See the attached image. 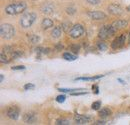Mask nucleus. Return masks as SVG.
I'll return each mask as SVG.
<instances>
[{
    "mask_svg": "<svg viewBox=\"0 0 130 125\" xmlns=\"http://www.w3.org/2000/svg\"><path fill=\"white\" fill-rule=\"evenodd\" d=\"M27 5L25 2H16V3H12L9 4L8 6L5 7V12L9 15H17L22 13L25 9H26Z\"/></svg>",
    "mask_w": 130,
    "mask_h": 125,
    "instance_id": "1",
    "label": "nucleus"
},
{
    "mask_svg": "<svg viewBox=\"0 0 130 125\" xmlns=\"http://www.w3.org/2000/svg\"><path fill=\"white\" fill-rule=\"evenodd\" d=\"M0 34H1V37L3 39L9 40V39L14 37V35H15V28L13 27V25H11L9 23H4L0 27Z\"/></svg>",
    "mask_w": 130,
    "mask_h": 125,
    "instance_id": "2",
    "label": "nucleus"
},
{
    "mask_svg": "<svg viewBox=\"0 0 130 125\" xmlns=\"http://www.w3.org/2000/svg\"><path fill=\"white\" fill-rule=\"evenodd\" d=\"M35 19H36V14L35 13H33V12L25 13L20 18V25L23 28H29L34 23Z\"/></svg>",
    "mask_w": 130,
    "mask_h": 125,
    "instance_id": "3",
    "label": "nucleus"
},
{
    "mask_svg": "<svg viewBox=\"0 0 130 125\" xmlns=\"http://www.w3.org/2000/svg\"><path fill=\"white\" fill-rule=\"evenodd\" d=\"M114 33H115V30L111 25H105V26H102L99 29L98 36H99L100 39H107L109 36H111Z\"/></svg>",
    "mask_w": 130,
    "mask_h": 125,
    "instance_id": "4",
    "label": "nucleus"
},
{
    "mask_svg": "<svg viewBox=\"0 0 130 125\" xmlns=\"http://www.w3.org/2000/svg\"><path fill=\"white\" fill-rule=\"evenodd\" d=\"M83 33H84V27L81 24H75L69 30V36L73 39H77V38L81 37Z\"/></svg>",
    "mask_w": 130,
    "mask_h": 125,
    "instance_id": "5",
    "label": "nucleus"
},
{
    "mask_svg": "<svg viewBox=\"0 0 130 125\" xmlns=\"http://www.w3.org/2000/svg\"><path fill=\"white\" fill-rule=\"evenodd\" d=\"M87 15L89 16L92 20H103V19H106V14L102 11H99V10H92V11H89L87 13Z\"/></svg>",
    "mask_w": 130,
    "mask_h": 125,
    "instance_id": "6",
    "label": "nucleus"
},
{
    "mask_svg": "<svg viewBox=\"0 0 130 125\" xmlns=\"http://www.w3.org/2000/svg\"><path fill=\"white\" fill-rule=\"evenodd\" d=\"M20 115V110L17 106H11L7 109V116L12 119V120H17Z\"/></svg>",
    "mask_w": 130,
    "mask_h": 125,
    "instance_id": "7",
    "label": "nucleus"
},
{
    "mask_svg": "<svg viewBox=\"0 0 130 125\" xmlns=\"http://www.w3.org/2000/svg\"><path fill=\"white\" fill-rule=\"evenodd\" d=\"M108 11H109V13H110V14H112V15H116V16L122 15V14H123V12H124L123 8H122L120 5L115 4V3L108 6Z\"/></svg>",
    "mask_w": 130,
    "mask_h": 125,
    "instance_id": "8",
    "label": "nucleus"
},
{
    "mask_svg": "<svg viewBox=\"0 0 130 125\" xmlns=\"http://www.w3.org/2000/svg\"><path fill=\"white\" fill-rule=\"evenodd\" d=\"M74 121L77 124H86L91 121V116L89 115H83V114H77L74 116Z\"/></svg>",
    "mask_w": 130,
    "mask_h": 125,
    "instance_id": "9",
    "label": "nucleus"
},
{
    "mask_svg": "<svg viewBox=\"0 0 130 125\" xmlns=\"http://www.w3.org/2000/svg\"><path fill=\"white\" fill-rule=\"evenodd\" d=\"M125 40H126V34H122L119 37L115 38L113 40V42H112V48L117 49L119 47L123 46L124 43H125Z\"/></svg>",
    "mask_w": 130,
    "mask_h": 125,
    "instance_id": "10",
    "label": "nucleus"
},
{
    "mask_svg": "<svg viewBox=\"0 0 130 125\" xmlns=\"http://www.w3.org/2000/svg\"><path fill=\"white\" fill-rule=\"evenodd\" d=\"M23 120L25 123L27 124H33L37 121V117H36V114L34 112H28V113H25L24 116H23Z\"/></svg>",
    "mask_w": 130,
    "mask_h": 125,
    "instance_id": "11",
    "label": "nucleus"
},
{
    "mask_svg": "<svg viewBox=\"0 0 130 125\" xmlns=\"http://www.w3.org/2000/svg\"><path fill=\"white\" fill-rule=\"evenodd\" d=\"M127 24H128V22H127L126 20H121V19H119V20L114 21L113 23L111 24V26L113 27V29L116 31V30H118V29H121V28L126 27Z\"/></svg>",
    "mask_w": 130,
    "mask_h": 125,
    "instance_id": "12",
    "label": "nucleus"
},
{
    "mask_svg": "<svg viewBox=\"0 0 130 125\" xmlns=\"http://www.w3.org/2000/svg\"><path fill=\"white\" fill-rule=\"evenodd\" d=\"M53 10H54V6L51 3H46L41 7V11L44 14H51L53 13Z\"/></svg>",
    "mask_w": 130,
    "mask_h": 125,
    "instance_id": "13",
    "label": "nucleus"
},
{
    "mask_svg": "<svg viewBox=\"0 0 130 125\" xmlns=\"http://www.w3.org/2000/svg\"><path fill=\"white\" fill-rule=\"evenodd\" d=\"M61 34H62V28L59 27V26L54 27L53 30L51 31V36H52V38H54V39L59 38V37L61 36Z\"/></svg>",
    "mask_w": 130,
    "mask_h": 125,
    "instance_id": "14",
    "label": "nucleus"
},
{
    "mask_svg": "<svg viewBox=\"0 0 130 125\" xmlns=\"http://www.w3.org/2000/svg\"><path fill=\"white\" fill-rule=\"evenodd\" d=\"M52 26H53V21L51 19H49V18H44L42 20V22H41V27L43 29H48Z\"/></svg>",
    "mask_w": 130,
    "mask_h": 125,
    "instance_id": "15",
    "label": "nucleus"
},
{
    "mask_svg": "<svg viewBox=\"0 0 130 125\" xmlns=\"http://www.w3.org/2000/svg\"><path fill=\"white\" fill-rule=\"evenodd\" d=\"M63 58L67 61H74L77 59V55H74V54L69 53V52H65L63 54Z\"/></svg>",
    "mask_w": 130,
    "mask_h": 125,
    "instance_id": "16",
    "label": "nucleus"
},
{
    "mask_svg": "<svg viewBox=\"0 0 130 125\" xmlns=\"http://www.w3.org/2000/svg\"><path fill=\"white\" fill-rule=\"evenodd\" d=\"M109 115H111V110L109 108H102L99 111V116L100 117L105 118V117H108Z\"/></svg>",
    "mask_w": 130,
    "mask_h": 125,
    "instance_id": "17",
    "label": "nucleus"
},
{
    "mask_svg": "<svg viewBox=\"0 0 130 125\" xmlns=\"http://www.w3.org/2000/svg\"><path fill=\"white\" fill-rule=\"evenodd\" d=\"M104 75H97V76H93V77H77L75 80H82V81H92V80H96V79L102 78Z\"/></svg>",
    "mask_w": 130,
    "mask_h": 125,
    "instance_id": "18",
    "label": "nucleus"
},
{
    "mask_svg": "<svg viewBox=\"0 0 130 125\" xmlns=\"http://www.w3.org/2000/svg\"><path fill=\"white\" fill-rule=\"evenodd\" d=\"M39 40H40V37H39L38 35H36V34H32V35L29 36V41H30L31 43H33V44L38 43Z\"/></svg>",
    "mask_w": 130,
    "mask_h": 125,
    "instance_id": "19",
    "label": "nucleus"
},
{
    "mask_svg": "<svg viewBox=\"0 0 130 125\" xmlns=\"http://www.w3.org/2000/svg\"><path fill=\"white\" fill-rule=\"evenodd\" d=\"M59 91H62V92H69V93H72L73 91H81L83 90L82 88H71V89H68V88H58Z\"/></svg>",
    "mask_w": 130,
    "mask_h": 125,
    "instance_id": "20",
    "label": "nucleus"
},
{
    "mask_svg": "<svg viewBox=\"0 0 130 125\" xmlns=\"http://www.w3.org/2000/svg\"><path fill=\"white\" fill-rule=\"evenodd\" d=\"M56 124L57 125H69L70 124V121L67 120V119H64V118H59L56 120Z\"/></svg>",
    "mask_w": 130,
    "mask_h": 125,
    "instance_id": "21",
    "label": "nucleus"
},
{
    "mask_svg": "<svg viewBox=\"0 0 130 125\" xmlns=\"http://www.w3.org/2000/svg\"><path fill=\"white\" fill-rule=\"evenodd\" d=\"M97 48L99 51H105V50L107 49V45H106L104 42H98Z\"/></svg>",
    "mask_w": 130,
    "mask_h": 125,
    "instance_id": "22",
    "label": "nucleus"
},
{
    "mask_svg": "<svg viewBox=\"0 0 130 125\" xmlns=\"http://www.w3.org/2000/svg\"><path fill=\"white\" fill-rule=\"evenodd\" d=\"M66 12H67V14L73 15V14H75V12H76V8H75V7H73V6L67 7V8H66Z\"/></svg>",
    "mask_w": 130,
    "mask_h": 125,
    "instance_id": "23",
    "label": "nucleus"
},
{
    "mask_svg": "<svg viewBox=\"0 0 130 125\" xmlns=\"http://www.w3.org/2000/svg\"><path fill=\"white\" fill-rule=\"evenodd\" d=\"M0 61H1V63H8V62H9V59H8V57H7V56L4 54V52H2V53H1Z\"/></svg>",
    "mask_w": 130,
    "mask_h": 125,
    "instance_id": "24",
    "label": "nucleus"
},
{
    "mask_svg": "<svg viewBox=\"0 0 130 125\" xmlns=\"http://www.w3.org/2000/svg\"><path fill=\"white\" fill-rule=\"evenodd\" d=\"M100 107H101V102L100 101H96V102L92 103V105H91V108L93 110H98Z\"/></svg>",
    "mask_w": 130,
    "mask_h": 125,
    "instance_id": "25",
    "label": "nucleus"
},
{
    "mask_svg": "<svg viewBox=\"0 0 130 125\" xmlns=\"http://www.w3.org/2000/svg\"><path fill=\"white\" fill-rule=\"evenodd\" d=\"M21 55H22L21 51L17 50V51H14V52H12V54H11V57H12V58H14V59H16V58H18V57H20Z\"/></svg>",
    "mask_w": 130,
    "mask_h": 125,
    "instance_id": "26",
    "label": "nucleus"
},
{
    "mask_svg": "<svg viewBox=\"0 0 130 125\" xmlns=\"http://www.w3.org/2000/svg\"><path fill=\"white\" fill-rule=\"evenodd\" d=\"M70 48H71V51H73L74 53H78V51L80 49V46L78 44H73V45H71Z\"/></svg>",
    "mask_w": 130,
    "mask_h": 125,
    "instance_id": "27",
    "label": "nucleus"
},
{
    "mask_svg": "<svg viewBox=\"0 0 130 125\" xmlns=\"http://www.w3.org/2000/svg\"><path fill=\"white\" fill-rule=\"evenodd\" d=\"M65 99H66V96L65 95H59V96L56 97V101L58 103H63L65 101Z\"/></svg>",
    "mask_w": 130,
    "mask_h": 125,
    "instance_id": "28",
    "label": "nucleus"
},
{
    "mask_svg": "<svg viewBox=\"0 0 130 125\" xmlns=\"http://www.w3.org/2000/svg\"><path fill=\"white\" fill-rule=\"evenodd\" d=\"M35 88V85L32 84V83H27L24 85V89L25 90H30V89H34Z\"/></svg>",
    "mask_w": 130,
    "mask_h": 125,
    "instance_id": "29",
    "label": "nucleus"
},
{
    "mask_svg": "<svg viewBox=\"0 0 130 125\" xmlns=\"http://www.w3.org/2000/svg\"><path fill=\"white\" fill-rule=\"evenodd\" d=\"M86 1L91 5H98L100 3V0H86Z\"/></svg>",
    "mask_w": 130,
    "mask_h": 125,
    "instance_id": "30",
    "label": "nucleus"
},
{
    "mask_svg": "<svg viewBox=\"0 0 130 125\" xmlns=\"http://www.w3.org/2000/svg\"><path fill=\"white\" fill-rule=\"evenodd\" d=\"M37 50V52H42V53H44V54H46V53H48L49 49H45V48H37L36 49Z\"/></svg>",
    "mask_w": 130,
    "mask_h": 125,
    "instance_id": "31",
    "label": "nucleus"
},
{
    "mask_svg": "<svg viewBox=\"0 0 130 125\" xmlns=\"http://www.w3.org/2000/svg\"><path fill=\"white\" fill-rule=\"evenodd\" d=\"M24 69H25V66H23V65H19V66L12 67V70H24Z\"/></svg>",
    "mask_w": 130,
    "mask_h": 125,
    "instance_id": "32",
    "label": "nucleus"
},
{
    "mask_svg": "<svg viewBox=\"0 0 130 125\" xmlns=\"http://www.w3.org/2000/svg\"><path fill=\"white\" fill-rule=\"evenodd\" d=\"M92 90H93V92L95 94L99 93V88H98L97 85H93V86H92Z\"/></svg>",
    "mask_w": 130,
    "mask_h": 125,
    "instance_id": "33",
    "label": "nucleus"
},
{
    "mask_svg": "<svg viewBox=\"0 0 130 125\" xmlns=\"http://www.w3.org/2000/svg\"><path fill=\"white\" fill-rule=\"evenodd\" d=\"M85 94H87L86 91H84V92H75V93H71V95H73V96H79V95H85Z\"/></svg>",
    "mask_w": 130,
    "mask_h": 125,
    "instance_id": "34",
    "label": "nucleus"
},
{
    "mask_svg": "<svg viewBox=\"0 0 130 125\" xmlns=\"http://www.w3.org/2000/svg\"><path fill=\"white\" fill-rule=\"evenodd\" d=\"M95 124H105V121H96Z\"/></svg>",
    "mask_w": 130,
    "mask_h": 125,
    "instance_id": "35",
    "label": "nucleus"
},
{
    "mask_svg": "<svg viewBox=\"0 0 130 125\" xmlns=\"http://www.w3.org/2000/svg\"><path fill=\"white\" fill-rule=\"evenodd\" d=\"M117 80H118V81H119V82H121V83H122V84H125V83H126V82H125V81H123V80H122V79H120V78H118V79H117Z\"/></svg>",
    "mask_w": 130,
    "mask_h": 125,
    "instance_id": "36",
    "label": "nucleus"
},
{
    "mask_svg": "<svg viewBox=\"0 0 130 125\" xmlns=\"http://www.w3.org/2000/svg\"><path fill=\"white\" fill-rule=\"evenodd\" d=\"M3 80H4V76H3V74H1V76H0V81L2 82Z\"/></svg>",
    "mask_w": 130,
    "mask_h": 125,
    "instance_id": "37",
    "label": "nucleus"
},
{
    "mask_svg": "<svg viewBox=\"0 0 130 125\" xmlns=\"http://www.w3.org/2000/svg\"><path fill=\"white\" fill-rule=\"evenodd\" d=\"M126 9H127V11H129V12H130V5L127 7V8H126Z\"/></svg>",
    "mask_w": 130,
    "mask_h": 125,
    "instance_id": "38",
    "label": "nucleus"
},
{
    "mask_svg": "<svg viewBox=\"0 0 130 125\" xmlns=\"http://www.w3.org/2000/svg\"><path fill=\"white\" fill-rule=\"evenodd\" d=\"M129 42H130V35H129Z\"/></svg>",
    "mask_w": 130,
    "mask_h": 125,
    "instance_id": "39",
    "label": "nucleus"
}]
</instances>
